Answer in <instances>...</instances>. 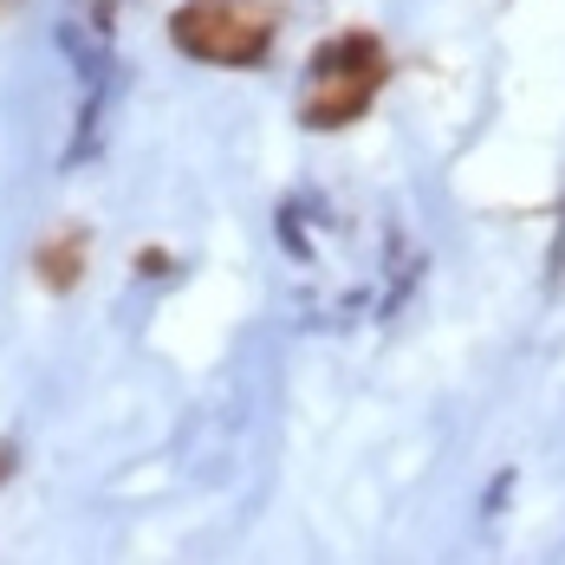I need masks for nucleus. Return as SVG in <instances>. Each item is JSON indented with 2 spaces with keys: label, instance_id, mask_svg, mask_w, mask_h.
Segmentation results:
<instances>
[{
  "label": "nucleus",
  "instance_id": "1",
  "mask_svg": "<svg viewBox=\"0 0 565 565\" xmlns=\"http://www.w3.org/2000/svg\"><path fill=\"white\" fill-rule=\"evenodd\" d=\"M377 85H384V46L371 33H344V40H332L319 53L299 111H306V124H351V117L371 105Z\"/></svg>",
  "mask_w": 565,
  "mask_h": 565
},
{
  "label": "nucleus",
  "instance_id": "2",
  "mask_svg": "<svg viewBox=\"0 0 565 565\" xmlns=\"http://www.w3.org/2000/svg\"><path fill=\"white\" fill-rule=\"evenodd\" d=\"M274 40V13H254L241 0H189L175 13V46L209 65H254Z\"/></svg>",
  "mask_w": 565,
  "mask_h": 565
},
{
  "label": "nucleus",
  "instance_id": "3",
  "mask_svg": "<svg viewBox=\"0 0 565 565\" xmlns=\"http://www.w3.org/2000/svg\"><path fill=\"white\" fill-rule=\"evenodd\" d=\"M78 260H85V241L65 234V241H53V247H40V280L46 286H72L78 280Z\"/></svg>",
  "mask_w": 565,
  "mask_h": 565
}]
</instances>
